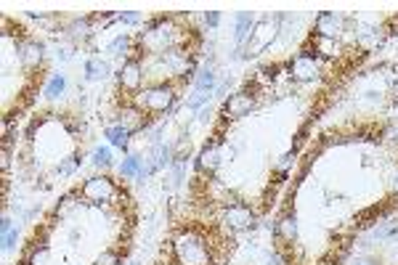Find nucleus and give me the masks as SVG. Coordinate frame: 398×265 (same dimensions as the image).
Returning <instances> with one entry per match:
<instances>
[{"instance_id": "f257e3e1", "label": "nucleus", "mask_w": 398, "mask_h": 265, "mask_svg": "<svg viewBox=\"0 0 398 265\" xmlns=\"http://www.w3.org/2000/svg\"><path fill=\"white\" fill-rule=\"evenodd\" d=\"M221 244L223 239L207 234L205 228L183 225L170 241V255L176 265H221V257H218Z\"/></svg>"}, {"instance_id": "f03ea898", "label": "nucleus", "mask_w": 398, "mask_h": 265, "mask_svg": "<svg viewBox=\"0 0 398 265\" xmlns=\"http://www.w3.org/2000/svg\"><path fill=\"white\" fill-rule=\"evenodd\" d=\"M186 80H189V77H173V80H167V83L149 85V88H144L133 99V103L141 106L147 114H165V112H170L173 103L178 101V85L186 83Z\"/></svg>"}, {"instance_id": "7ed1b4c3", "label": "nucleus", "mask_w": 398, "mask_h": 265, "mask_svg": "<svg viewBox=\"0 0 398 265\" xmlns=\"http://www.w3.org/2000/svg\"><path fill=\"white\" fill-rule=\"evenodd\" d=\"M122 189L112 180L109 176H90L88 180H83V186L77 189V196L88 199L90 205H109L117 196H122ZM117 205V202H115Z\"/></svg>"}, {"instance_id": "20e7f679", "label": "nucleus", "mask_w": 398, "mask_h": 265, "mask_svg": "<svg viewBox=\"0 0 398 265\" xmlns=\"http://www.w3.org/2000/svg\"><path fill=\"white\" fill-rule=\"evenodd\" d=\"M255 221H258V215H255V210L250 205H244V202H229V205H223L221 210V223L226 231H250L255 228Z\"/></svg>"}, {"instance_id": "39448f33", "label": "nucleus", "mask_w": 398, "mask_h": 265, "mask_svg": "<svg viewBox=\"0 0 398 265\" xmlns=\"http://www.w3.org/2000/svg\"><path fill=\"white\" fill-rule=\"evenodd\" d=\"M319 74H322V64H319V59H316L310 51H306V48L290 61V77L297 80V83H310V80H316Z\"/></svg>"}, {"instance_id": "423d86ee", "label": "nucleus", "mask_w": 398, "mask_h": 265, "mask_svg": "<svg viewBox=\"0 0 398 265\" xmlns=\"http://www.w3.org/2000/svg\"><path fill=\"white\" fill-rule=\"evenodd\" d=\"M276 30H279L276 19H263V22H258V24H255V30H252L250 43H247V56H258V53H263L265 48L274 43Z\"/></svg>"}, {"instance_id": "0eeeda50", "label": "nucleus", "mask_w": 398, "mask_h": 265, "mask_svg": "<svg viewBox=\"0 0 398 265\" xmlns=\"http://www.w3.org/2000/svg\"><path fill=\"white\" fill-rule=\"evenodd\" d=\"M117 125L119 128H125L128 132H141V130H147L149 128V114L141 109V106H135V103L131 101L119 109Z\"/></svg>"}, {"instance_id": "6e6552de", "label": "nucleus", "mask_w": 398, "mask_h": 265, "mask_svg": "<svg viewBox=\"0 0 398 265\" xmlns=\"http://www.w3.org/2000/svg\"><path fill=\"white\" fill-rule=\"evenodd\" d=\"M141 83H144V67L141 59H128L119 69V90L125 93H141Z\"/></svg>"}, {"instance_id": "1a4fd4ad", "label": "nucleus", "mask_w": 398, "mask_h": 265, "mask_svg": "<svg viewBox=\"0 0 398 265\" xmlns=\"http://www.w3.org/2000/svg\"><path fill=\"white\" fill-rule=\"evenodd\" d=\"M218 164H221V141L213 138V141L199 151V157H197V173L213 178L215 170H218Z\"/></svg>"}, {"instance_id": "9d476101", "label": "nucleus", "mask_w": 398, "mask_h": 265, "mask_svg": "<svg viewBox=\"0 0 398 265\" xmlns=\"http://www.w3.org/2000/svg\"><path fill=\"white\" fill-rule=\"evenodd\" d=\"M252 109H255V96H250L247 90H242V93H234L229 101L223 103V114H226L229 119L247 117Z\"/></svg>"}, {"instance_id": "9b49d317", "label": "nucleus", "mask_w": 398, "mask_h": 265, "mask_svg": "<svg viewBox=\"0 0 398 265\" xmlns=\"http://www.w3.org/2000/svg\"><path fill=\"white\" fill-rule=\"evenodd\" d=\"M340 32H342V16L335 14V11H322V14L316 16V22H313V35H319V37H338Z\"/></svg>"}, {"instance_id": "f8f14e48", "label": "nucleus", "mask_w": 398, "mask_h": 265, "mask_svg": "<svg viewBox=\"0 0 398 265\" xmlns=\"http://www.w3.org/2000/svg\"><path fill=\"white\" fill-rule=\"evenodd\" d=\"M43 43H38V40H19L16 45V53L27 69H38L43 64Z\"/></svg>"}, {"instance_id": "ddd939ff", "label": "nucleus", "mask_w": 398, "mask_h": 265, "mask_svg": "<svg viewBox=\"0 0 398 265\" xmlns=\"http://www.w3.org/2000/svg\"><path fill=\"white\" fill-rule=\"evenodd\" d=\"M274 236H276V241L281 244H295L297 241V215L292 210H287L284 215H281L279 221H276V228H274Z\"/></svg>"}, {"instance_id": "4468645a", "label": "nucleus", "mask_w": 398, "mask_h": 265, "mask_svg": "<svg viewBox=\"0 0 398 265\" xmlns=\"http://www.w3.org/2000/svg\"><path fill=\"white\" fill-rule=\"evenodd\" d=\"M252 30H255V22H252L250 11H239L236 14V43L239 45L250 43Z\"/></svg>"}, {"instance_id": "2eb2a0df", "label": "nucleus", "mask_w": 398, "mask_h": 265, "mask_svg": "<svg viewBox=\"0 0 398 265\" xmlns=\"http://www.w3.org/2000/svg\"><path fill=\"white\" fill-rule=\"evenodd\" d=\"M119 176L122 178H144L147 176V167L141 164V157H125L119 164Z\"/></svg>"}, {"instance_id": "dca6fc26", "label": "nucleus", "mask_w": 398, "mask_h": 265, "mask_svg": "<svg viewBox=\"0 0 398 265\" xmlns=\"http://www.w3.org/2000/svg\"><path fill=\"white\" fill-rule=\"evenodd\" d=\"M380 43H383V30L380 27H364V30L358 32V45L361 48L372 51V48H377Z\"/></svg>"}, {"instance_id": "f3484780", "label": "nucleus", "mask_w": 398, "mask_h": 265, "mask_svg": "<svg viewBox=\"0 0 398 265\" xmlns=\"http://www.w3.org/2000/svg\"><path fill=\"white\" fill-rule=\"evenodd\" d=\"M131 135L133 132H128L125 128H119V125H112V128H106V138H109V144L117 148H125L131 146Z\"/></svg>"}, {"instance_id": "a211bd4d", "label": "nucleus", "mask_w": 398, "mask_h": 265, "mask_svg": "<svg viewBox=\"0 0 398 265\" xmlns=\"http://www.w3.org/2000/svg\"><path fill=\"white\" fill-rule=\"evenodd\" d=\"M215 88V72L205 67V69H199L197 72V80H194V90H199V93H213Z\"/></svg>"}, {"instance_id": "6ab92c4d", "label": "nucleus", "mask_w": 398, "mask_h": 265, "mask_svg": "<svg viewBox=\"0 0 398 265\" xmlns=\"http://www.w3.org/2000/svg\"><path fill=\"white\" fill-rule=\"evenodd\" d=\"M109 74V64L103 59H99V56H93V59H88V64H85V77L88 80H103Z\"/></svg>"}, {"instance_id": "aec40b11", "label": "nucleus", "mask_w": 398, "mask_h": 265, "mask_svg": "<svg viewBox=\"0 0 398 265\" xmlns=\"http://www.w3.org/2000/svg\"><path fill=\"white\" fill-rule=\"evenodd\" d=\"M67 90V80H64V74H53L51 80H48V85H45V99L48 101H53V99H59L61 93Z\"/></svg>"}, {"instance_id": "412c9836", "label": "nucleus", "mask_w": 398, "mask_h": 265, "mask_svg": "<svg viewBox=\"0 0 398 265\" xmlns=\"http://www.w3.org/2000/svg\"><path fill=\"white\" fill-rule=\"evenodd\" d=\"M131 37L128 35H119V37H115L112 43H109V53L112 56H128L131 53Z\"/></svg>"}, {"instance_id": "4be33fe9", "label": "nucleus", "mask_w": 398, "mask_h": 265, "mask_svg": "<svg viewBox=\"0 0 398 265\" xmlns=\"http://www.w3.org/2000/svg\"><path fill=\"white\" fill-rule=\"evenodd\" d=\"M93 164H96L99 170H109V167H112V151L106 146H99L93 151Z\"/></svg>"}, {"instance_id": "5701e85b", "label": "nucleus", "mask_w": 398, "mask_h": 265, "mask_svg": "<svg viewBox=\"0 0 398 265\" xmlns=\"http://www.w3.org/2000/svg\"><path fill=\"white\" fill-rule=\"evenodd\" d=\"M93 265H122V255L117 250H103Z\"/></svg>"}, {"instance_id": "b1692460", "label": "nucleus", "mask_w": 398, "mask_h": 265, "mask_svg": "<svg viewBox=\"0 0 398 265\" xmlns=\"http://www.w3.org/2000/svg\"><path fill=\"white\" fill-rule=\"evenodd\" d=\"M295 160H297V151L292 148V151H287L284 157H281L279 162H276V173H281V176H287L290 173V167L295 164Z\"/></svg>"}, {"instance_id": "393cba45", "label": "nucleus", "mask_w": 398, "mask_h": 265, "mask_svg": "<svg viewBox=\"0 0 398 265\" xmlns=\"http://www.w3.org/2000/svg\"><path fill=\"white\" fill-rule=\"evenodd\" d=\"M80 162H83V157H69L67 162H61L59 167H56V173H59V176H72L74 170L80 167Z\"/></svg>"}, {"instance_id": "a878e982", "label": "nucleus", "mask_w": 398, "mask_h": 265, "mask_svg": "<svg viewBox=\"0 0 398 265\" xmlns=\"http://www.w3.org/2000/svg\"><path fill=\"white\" fill-rule=\"evenodd\" d=\"M207 101H210V93H199V90H194L192 99L186 101V106H189V109H202Z\"/></svg>"}, {"instance_id": "bb28decb", "label": "nucleus", "mask_w": 398, "mask_h": 265, "mask_svg": "<svg viewBox=\"0 0 398 265\" xmlns=\"http://www.w3.org/2000/svg\"><path fill=\"white\" fill-rule=\"evenodd\" d=\"M16 239H19V231H16V228H11V231H6V234H3V250H6V252L14 250Z\"/></svg>"}, {"instance_id": "cd10ccee", "label": "nucleus", "mask_w": 398, "mask_h": 265, "mask_svg": "<svg viewBox=\"0 0 398 265\" xmlns=\"http://www.w3.org/2000/svg\"><path fill=\"white\" fill-rule=\"evenodd\" d=\"M112 22H125V24H135V22H138V14H135V11H128V14H112Z\"/></svg>"}, {"instance_id": "c85d7f7f", "label": "nucleus", "mask_w": 398, "mask_h": 265, "mask_svg": "<svg viewBox=\"0 0 398 265\" xmlns=\"http://www.w3.org/2000/svg\"><path fill=\"white\" fill-rule=\"evenodd\" d=\"M351 265H380V260H377V257H369V255H361V257L351 260Z\"/></svg>"}, {"instance_id": "c756f323", "label": "nucleus", "mask_w": 398, "mask_h": 265, "mask_svg": "<svg viewBox=\"0 0 398 265\" xmlns=\"http://www.w3.org/2000/svg\"><path fill=\"white\" fill-rule=\"evenodd\" d=\"M218 19H221V14H218V11H210V14H205V22L210 24V27H215V24H218Z\"/></svg>"}, {"instance_id": "7c9ffc66", "label": "nucleus", "mask_w": 398, "mask_h": 265, "mask_svg": "<svg viewBox=\"0 0 398 265\" xmlns=\"http://www.w3.org/2000/svg\"><path fill=\"white\" fill-rule=\"evenodd\" d=\"M393 196L398 199V173L393 176Z\"/></svg>"}, {"instance_id": "2f4dec72", "label": "nucleus", "mask_w": 398, "mask_h": 265, "mask_svg": "<svg viewBox=\"0 0 398 265\" xmlns=\"http://www.w3.org/2000/svg\"><path fill=\"white\" fill-rule=\"evenodd\" d=\"M131 265H135V263H131Z\"/></svg>"}]
</instances>
